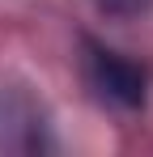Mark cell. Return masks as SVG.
<instances>
[{
	"mask_svg": "<svg viewBox=\"0 0 153 157\" xmlns=\"http://www.w3.org/2000/svg\"><path fill=\"white\" fill-rule=\"evenodd\" d=\"M98 4V13H106V17H119V21H128V17H145L153 9V0H94Z\"/></svg>",
	"mask_w": 153,
	"mask_h": 157,
	"instance_id": "obj_2",
	"label": "cell"
},
{
	"mask_svg": "<svg viewBox=\"0 0 153 157\" xmlns=\"http://www.w3.org/2000/svg\"><path fill=\"white\" fill-rule=\"evenodd\" d=\"M85 77L98 89V98H106L119 110H140L149 98V72L145 64L128 59L115 47H102L94 38H85Z\"/></svg>",
	"mask_w": 153,
	"mask_h": 157,
	"instance_id": "obj_1",
	"label": "cell"
}]
</instances>
